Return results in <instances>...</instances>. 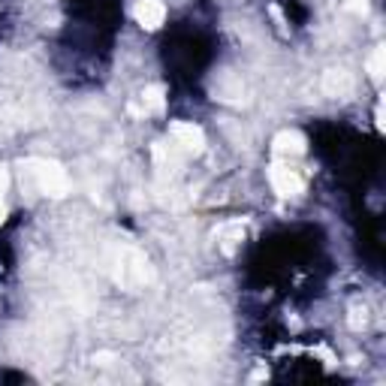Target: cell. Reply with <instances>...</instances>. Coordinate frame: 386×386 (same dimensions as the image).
I'll return each mask as SVG.
<instances>
[{
	"instance_id": "3",
	"label": "cell",
	"mask_w": 386,
	"mask_h": 386,
	"mask_svg": "<svg viewBox=\"0 0 386 386\" xmlns=\"http://www.w3.org/2000/svg\"><path fill=\"white\" fill-rule=\"evenodd\" d=\"M269 178H272V187L281 193V197H299L302 193V175L296 172V169H290V166H272V172H269Z\"/></svg>"
},
{
	"instance_id": "5",
	"label": "cell",
	"mask_w": 386,
	"mask_h": 386,
	"mask_svg": "<svg viewBox=\"0 0 386 386\" xmlns=\"http://www.w3.org/2000/svg\"><path fill=\"white\" fill-rule=\"evenodd\" d=\"M323 91L329 96H347L353 91V79H350V72H344V70H329L323 79Z\"/></svg>"
},
{
	"instance_id": "9",
	"label": "cell",
	"mask_w": 386,
	"mask_h": 386,
	"mask_svg": "<svg viewBox=\"0 0 386 386\" xmlns=\"http://www.w3.org/2000/svg\"><path fill=\"white\" fill-rule=\"evenodd\" d=\"M347 9H353V12H365V0H350Z\"/></svg>"
},
{
	"instance_id": "1",
	"label": "cell",
	"mask_w": 386,
	"mask_h": 386,
	"mask_svg": "<svg viewBox=\"0 0 386 386\" xmlns=\"http://www.w3.org/2000/svg\"><path fill=\"white\" fill-rule=\"evenodd\" d=\"M33 166H36L33 175H36V181H40L43 193H52V197H60V193H67V175H64V169H60L57 163L36 160Z\"/></svg>"
},
{
	"instance_id": "7",
	"label": "cell",
	"mask_w": 386,
	"mask_h": 386,
	"mask_svg": "<svg viewBox=\"0 0 386 386\" xmlns=\"http://www.w3.org/2000/svg\"><path fill=\"white\" fill-rule=\"evenodd\" d=\"M142 109L145 112H157V109H163V88H145L142 91Z\"/></svg>"
},
{
	"instance_id": "6",
	"label": "cell",
	"mask_w": 386,
	"mask_h": 386,
	"mask_svg": "<svg viewBox=\"0 0 386 386\" xmlns=\"http://www.w3.org/2000/svg\"><path fill=\"white\" fill-rule=\"evenodd\" d=\"M305 151V139L299 136V133H281V136L275 139V154L277 157H299Z\"/></svg>"
},
{
	"instance_id": "4",
	"label": "cell",
	"mask_w": 386,
	"mask_h": 386,
	"mask_svg": "<svg viewBox=\"0 0 386 386\" xmlns=\"http://www.w3.org/2000/svg\"><path fill=\"white\" fill-rule=\"evenodd\" d=\"M163 18H166V9H163L160 0H139L136 4V21L142 24V28L154 31L163 24Z\"/></svg>"
},
{
	"instance_id": "8",
	"label": "cell",
	"mask_w": 386,
	"mask_h": 386,
	"mask_svg": "<svg viewBox=\"0 0 386 386\" xmlns=\"http://www.w3.org/2000/svg\"><path fill=\"white\" fill-rule=\"evenodd\" d=\"M368 72H371V79L380 82V76H383V48H377V52L368 57Z\"/></svg>"
},
{
	"instance_id": "2",
	"label": "cell",
	"mask_w": 386,
	"mask_h": 386,
	"mask_svg": "<svg viewBox=\"0 0 386 386\" xmlns=\"http://www.w3.org/2000/svg\"><path fill=\"white\" fill-rule=\"evenodd\" d=\"M169 133H172V148L184 151V154H199L202 145H205L202 130L193 127V124H184V121L172 124V130H169Z\"/></svg>"
}]
</instances>
